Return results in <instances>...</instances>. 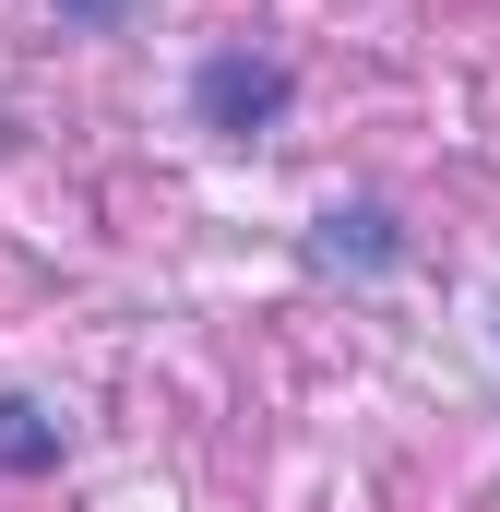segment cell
Wrapping results in <instances>:
<instances>
[{
	"instance_id": "3957f363",
	"label": "cell",
	"mask_w": 500,
	"mask_h": 512,
	"mask_svg": "<svg viewBox=\"0 0 500 512\" xmlns=\"http://www.w3.org/2000/svg\"><path fill=\"white\" fill-rule=\"evenodd\" d=\"M0 465H12V477H48V465H60V417L24 405V393H0Z\"/></svg>"
},
{
	"instance_id": "7a4b0ae2",
	"label": "cell",
	"mask_w": 500,
	"mask_h": 512,
	"mask_svg": "<svg viewBox=\"0 0 500 512\" xmlns=\"http://www.w3.org/2000/svg\"><path fill=\"white\" fill-rule=\"evenodd\" d=\"M310 262H322V274H393V262H405L393 203H322V215H310Z\"/></svg>"
},
{
	"instance_id": "6da1fadb",
	"label": "cell",
	"mask_w": 500,
	"mask_h": 512,
	"mask_svg": "<svg viewBox=\"0 0 500 512\" xmlns=\"http://www.w3.org/2000/svg\"><path fill=\"white\" fill-rule=\"evenodd\" d=\"M286 108H298V72H286L274 48H215V60L191 72V120L215 131V143H262Z\"/></svg>"
}]
</instances>
